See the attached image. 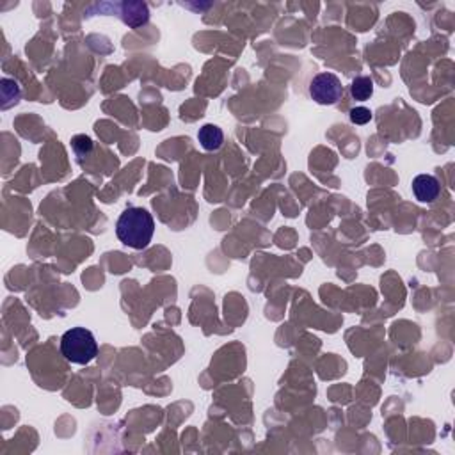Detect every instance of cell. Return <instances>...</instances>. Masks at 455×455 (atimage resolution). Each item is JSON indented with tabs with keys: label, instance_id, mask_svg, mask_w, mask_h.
<instances>
[{
	"label": "cell",
	"instance_id": "277c9868",
	"mask_svg": "<svg viewBox=\"0 0 455 455\" xmlns=\"http://www.w3.org/2000/svg\"><path fill=\"white\" fill-rule=\"evenodd\" d=\"M413 192L421 203H432L440 196L441 186L438 178L432 174H418L413 180Z\"/></svg>",
	"mask_w": 455,
	"mask_h": 455
},
{
	"label": "cell",
	"instance_id": "3957f363",
	"mask_svg": "<svg viewBox=\"0 0 455 455\" xmlns=\"http://www.w3.org/2000/svg\"><path fill=\"white\" fill-rule=\"evenodd\" d=\"M309 94L316 104L335 105L344 97V85L335 74H321L309 84Z\"/></svg>",
	"mask_w": 455,
	"mask_h": 455
},
{
	"label": "cell",
	"instance_id": "5b68a950",
	"mask_svg": "<svg viewBox=\"0 0 455 455\" xmlns=\"http://www.w3.org/2000/svg\"><path fill=\"white\" fill-rule=\"evenodd\" d=\"M197 141L206 151H217L224 143V134L217 125H204L197 132Z\"/></svg>",
	"mask_w": 455,
	"mask_h": 455
},
{
	"label": "cell",
	"instance_id": "ba28073f",
	"mask_svg": "<svg viewBox=\"0 0 455 455\" xmlns=\"http://www.w3.org/2000/svg\"><path fill=\"white\" fill-rule=\"evenodd\" d=\"M351 121L354 125H367L372 120V111L367 107H356L351 111Z\"/></svg>",
	"mask_w": 455,
	"mask_h": 455
},
{
	"label": "cell",
	"instance_id": "6da1fadb",
	"mask_svg": "<svg viewBox=\"0 0 455 455\" xmlns=\"http://www.w3.org/2000/svg\"><path fill=\"white\" fill-rule=\"evenodd\" d=\"M155 233V220L146 209L130 206L120 216L116 223V235L121 244L132 249H144Z\"/></svg>",
	"mask_w": 455,
	"mask_h": 455
},
{
	"label": "cell",
	"instance_id": "52a82bcc",
	"mask_svg": "<svg viewBox=\"0 0 455 455\" xmlns=\"http://www.w3.org/2000/svg\"><path fill=\"white\" fill-rule=\"evenodd\" d=\"M71 146H74L75 153L84 157V155L91 153V150H93V141L89 139L88 135H75L74 139H71Z\"/></svg>",
	"mask_w": 455,
	"mask_h": 455
},
{
	"label": "cell",
	"instance_id": "8992f818",
	"mask_svg": "<svg viewBox=\"0 0 455 455\" xmlns=\"http://www.w3.org/2000/svg\"><path fill=\"white\" fill-rule=\"evenodd\" d=\"M351 94L358 102L368 100L374 94V80L370 77H356L351 84Z\"/></svg>",
	"mask_w": 455,
	"mask_h": 455
},
{
	"label": "cell",
	"instance_id": "7a4b0ae2",
	"mask_svg": "<svg viewBox=\"0 0 455 455\" xmlns=\"http://www.w3.org/2000/svg\"><path fill=\"white\" fill-rule=\"evenodd\" d=\"M61 354L74 365H89L98 356V344L93 332L85 328H74L61 338Z\"/></svg>",
	"mask_w": 455,
	"mask_h": 455
}]
</instances>
